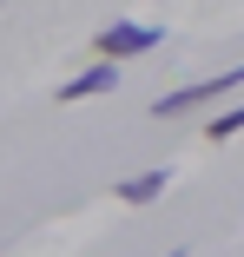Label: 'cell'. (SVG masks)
Returning a JSON list of instances; mask_svg holds the SVG:
<instances>
[{
  "instance_id": "obj_1",
  "label": "cell",
  "mask_w": 244,
  "mask_h": 257,
  "mask_svg": "<svg viewBox=\"0 0 244 257\" xmlns=\"http://www.w3.org/2000/svg\"><path fill=\"white\" fill-rule=\"evenodd\" d=\"M231 86H244V66H224L218 79H198V86H185V92L152 99V119H178V112H191V106H211V99H224Z\"/></svg>"
},
{
  "instance_id": "obj_2",
  "label": "cell",
  "mask_w": 244,
  "mask_h": 257,
  "mask_svg": "<svg viewBox=\"0 0 244 257\" xmlns=\"http://www.w3.org/2000/svg\"><path fill=\"white\" fill-rule=\"evenodd\" d=\"M165 40V27H139V20H112L99 40H92V53L99 60H139V53H152V46Z\"/></svg>"
},
{
  "instance_id": "obj_3",
  "label": "cell",
  "mask_w": 244,
  "mask_h": 257,
  "mask_svg": "<svg viewBox=\"0 0 244 257\" xmlns=\"http://www.w3.org/2000/svg\"><path fill=\"white\" fill-rule=\"evenodd\" d=\"M119 86V60H99V66H86L79 79L60 86V106H73V99H92V92H112Z\"/></svg>"
},
{
  "instance_id": "obj_4",
  "label": "cell",
  "mask_w": 244,
  "mask_h": 257,
  "mask_svg": "<svg viewBox=\"0 0 244 257\" xmlns=\"http://www.w3.org/2000/svg\"><path fill=\"white\" fill-rule=\"evenodd\" d=\"M159 191H165V172H139V178H126V185H119V198H126V204H152Z\"/></svg>"
},
{
  "instance_id": "obj_5",
  "label": "cell",
  "mask_w": 244,
  "mask_h": 257,
  "mask_svg": "<svg viewBox=\"0 0 244 257\" xmlns=\"http://www.w3.org/2000/svg\"><path fill=\"white\" fill-rule=\"evenodd\" d=\"M244 132V106H231V112H218V119H205V139L218 145V139H237Z\"/></svg>"
}]
</instances>
